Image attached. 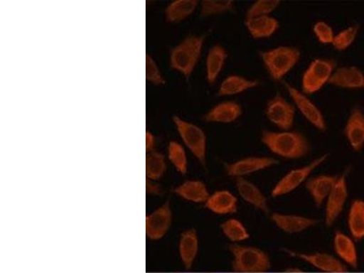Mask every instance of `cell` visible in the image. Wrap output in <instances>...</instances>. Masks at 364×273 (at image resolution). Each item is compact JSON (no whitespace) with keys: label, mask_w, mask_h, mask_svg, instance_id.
Instances as JSON below:
<instances>
[{"label":"cell","mask_w":364,"mask_h":273,"mask_svg":"<svg viewBox=\"0 0 364 273\" xmlns=\"http://www.w3.org/2000/svg\"><path fill=\"white\" fill-rule=\"evenodd\" d=\"M314 33L320 43L323 45H333L334 31L328 23L324 21H318L314 26Z\"/></svg>","instance_id":"cell-35"},{"label":"cell","mask_w":364,"mask_h":273,"mask_svg":"<svg viewBox=\"0 0 364 273\" xmlns=\"http://www.w3.org/2000/svg\"><path fill=\"white\" fill-rule=\"evenodd\" d=\"M242 109L235 102H223L211 108L203 116L205 122L215 123H232L242 116Z\"/></svg>","instance_id":"cell-22"},{"label":"cell","mask_w":364,"mask_h":273,"mask_svg":"<svg viewBox=\"0 0 364 273\" xmlns=\"http://www.w3.org/2000/svg\"><path fill=\"white\" fill-rule=\"evenodd\" d=\"M348 183L346 173L338 177L336 186L325 201L324 223L327 227L334 225L343 213L348 200Z\"/></svg>","instance_id":"cell-11"},{"label":"cell","mask_w":364,"mask_h":273,"mask_svg":"<svg viewBox=\"0 0 364 273\" xmlns=\"http://www.w3.org/2000/svg\"><path fill=\"white\" fill-rule=\"evenodd\" d=\"M174 193L193 203H205L210 197L206 185L200 181H185L174 188Z\"/></svg>","instance_id":"cell-24"},{"label":"cell","mask_w":364,"mask_h":273,"mask_svg":"<svg viewBox=\"0 0 364 273\" xmlns=\"http://www.w3.org/2000/svg\"><path fill=\"white\" fill-rule=\"evenodd\" d=\"M235 185L240 196L247 203L252 205V207L262 213H269L267 198L257 185L245 178H237Z\"/></svg>","instance_id":"cell-17"},{"label":"cell","mask_w":364,"mask_h":273,"mask_svg":"<svg viewBox=\"0 0 364 273\" xmlns=\"http://www.w3.org/2000/svg\"><path fill=\"white\" fill-rule=\"evenodd\" d=\"M199 2L196 0H176L166 9V18L168 22H178L193 14Z\"/></svg>","instance_id":"cell-28"},{"label":"cell","mask_w":364,"mask_h":273,"mask_svg":"<svg viewBox=\"0 0 364 273\" xmlns=\"http://www.w3.org/2000/svg\"><path fill=\"white\" fill-rule=\"evenodd\" d=\"M284 87L294 102L296 108L301 112V115L306 119L307 122L318 129V131H326L327 125L321 110L318 108L316 104L311 102L306 94L299 90L297 87L291 85L290 83L284 82Z\"/></svg>","instance_id":"cell-8"},{"label":"cell","mask_w":364,"mask_h":273,"mask_svg":"<svg viewBox=\"0 0 364 273\" xmlns=\"http://www.w3.org/2000/svg\"><path fill=\"white\" fill-rule=\"evenodd\" d=\"M204 36H188L181 43L172 48L171 66L188 77L200 60L204 44Z\"/></svg>","instance_id":"cell-4"},{"label":"cell","mask_w":364,"mask_h":273,"mask_svg":"<svg viewBox=\"0 0 364 273\" xmlns=\"http://www.w3.org/2000/svg\"><path fill=\"white\" fill-rule=\"evenodd\" d=\"M228 58V53L223 46L215 45L209 50L206 60V76L208 82H216L220 74L222 73L224 65Z\"/></svg>","instance_id":"cell-25"},{"label":"cell","mask_w":364,"mask_h":273,"mask_svg":"<svg viewBox=\"0 0 364 273\" xmlns=\"http://www.w3.org/2000/svg\"><path fill=\"white\" fill-rule=\"evenodd\" d=\"M205 207L218 215H229L238 210V199L230 191H217L210 195L209 199L205 203Z\"/></svg>","instance_id":"cell-21"},{"label":"cell","mask_w":364,"mask_h":273,"mask_svg":"<svg viewBox=\"0 0 364 273\" xmlns=\"http://www.w3.org/2000/svg\"><path fill=\"white\" fill-rule=\"evenodd\" d=\"M262 141L272 154L288 159L304 158L311 151L308 139L298 132L263 131Z\"/></svg>","instance_id":"cell-1"},{"label":"cell","mask_w":364,"mask_h":273,"mask_svg":"<svg viewBox=\"0 0 364 273\" xmlns=\"http://www.w3.org/2000/svg\"><path fill=\"white\" fill-rule=\"evenodd\" d=\"M146 190L149 194L159 195L162 193L161 188L159 185L155 184L154 181L149 180L146 182Z\"/></svg>","instance_id":"cell-37"},{"label":"cell","mask_w":364,"mask_h":273,"mask_svg":"<svg viewBox=\"0 0 364 273\" xmlns=\"http://www.w3.org/2000/svg\"><path fill=\"white\" fill-rule=\"evenodd\" d=\"M168 159L181 174L185 175L188 171L186 152L183 147L176 141H171L168 145Z\"/></svg>","instance_id":"cell-32"},{"label":"cell","mask_w":364,"mask_h":273,"mask_svg":"<svg viewBox=\"0 0 364 273\" xmlns=\"http://www.w3.org/2000/svg\"><path fill=\"white\" fill-rule=\"evenodd\" d=\"M338 177L339 176L320 175V176L309 178L305 183V187H306L308 193H310L315 206L320 208L325 203L336 186Z\"/></svg>","instance_id":"cell-19"},{"label":"cell","mask_w":364,"mask_h":273,"mask_svg":"<svg viewBox=\"0 0 364 273\" xmlns=\"http://www.w3.org/2000/svg\"><path fill=\"white\" fill-rule=\"evenodd\" d=\"M277 164L279 161L275 158L250 156L226 164L225 171L228 176L235 178H245L256 172L267 170Z\"/></svg>","instance_id":"cell-12"},{"label":"cell","mask_w":364,"mask_h":273,"mask_svg":"<svg viewBox=\"0 0 364 273\" xmlns=\"http://www.w3.org/2000/svg\"><path fill=\"white\" fill-rule=\"evenodd\" d=\"M344 135L353 151H362L364 147V112L359 107L350 112L344 128Z\"/></svg>","instance_id":"cell-15"},{"label":"cell","mask_w":364,"mask_h":273,"mask_svg":"<svg viewBox=\"0 0 364 273\" xmlns=\"http://www.w3.org/2000/svg\"><path fill=\"white\" fill-rule=\"evenodd\" d=\"M281 5L279 0H258L250 6L246 12V19L271 16Z\"/></svg>","instance_id":"cell-33"},{"label":"cell","mask_w":364,"mask_h":273,"mask_svg":"<svg viewBox=\"0 0 364 273\" xmlns=\"http://www.w3.org/2000/svg\"><path fill=\"white\" fill-rule=\"evenodd\" d=\"M336 70V63L326 58H316L311 61L304 71L301 79L302 92L314 94L330 83L331 76Z\"/></svg>","instance_id":"cell-5"},{"label":"cell","mask_w":364,"mask_h":273,"mask_svg":"<svg viewBox=\"0 0 364 273\" xmlns=\"http://www.w3.org/2000/svg\"><path fill=\"white\" fill-rule=\"evenodd\" d=\"M261 273H266V272H261Z\"/></svg>","instance_id":"cell-40"},{"label":"cell","mask_w":364,"mask_h":273,"mask_svg":"<svg viewBox=\"0 0 364 273\" xmlns=\"http://www.w3.org/2000/svg\"><path fill=\"white\" fill-rule=\"evenodd\" d=\"M352 236L336 232L333 237V249L337 258L347 266L353 269L358 268L359 255L358 250Z\"/></svg>","instance_id":"cell-16"},{"label":"cell","mask_w":364,"mask_h":273,"mask_svg":"<svg viewBox=\"0 0 364 273\" xmlns=\"http://www.w3.org/2000/svg\"><path fill=\"white\" fill-rule=\"evenodd\" d=\"M220 229L224 236L232 243L246 242L250 239L248 229L238 219H229L222 223Z\"/></svg>","instance_id":"cell-29"},{"label":"cell","mask_w":364,"mask_h":273,"mask_svg":"<svg viewBox=\"0 0 364 273\" xmlns=\"http://www.w3.org/2000/svg\"><path fill=\"white\" fill-rule=\"evenodd\" d=\"M146 77L155 85H164L165 80L161 73H159L157 65L152 60L149 55L146 57Z\"/></svg>","instance_id":"cell-36"},{"label":"cell","mask_w":364,"mask_h":273,"mask_svg":"<svg viewBox=\"0 0 364 273\" xmlns=\"http://www.w3.org/2000/svg\"><path fill=\"white\" fill-rule=\"evenodd\" d=\"M166 170L164 156L159 152L149 151L146 158V175L149 180L157 181L164 176Z\"/></svg>","instance_id":"cell-30"},{"label":"cell","mask_w":364,"mask_h":273,"mask_svg":"<svg viewBox=\"0 0 364 273\" xmlns=\"http://www.w3.org/2000/svg\"><path fill=\"white\" fill-rule=\"evenodd\" d=\"M200 240L197 230L188 229L182 232L178 242V255L185 269L193 268L199 253Z\"/></svg>","instance_id":"cell-20"},{"label":"cell","mask_w":364,"mask_h":273,"mask_svg":"<svg viewBox=\"0 0 364 273\" xmlns=\"http://www.w3.org/2000/svg\"><path fill=\"white\" fill-rule=\"evenodd\" d=\"M173 122L185 145L193 152L200 164L206 167L207 136L205 132L200 127L188 122L180 117H174Z\"/></svg>","instance_id":"cell-7"},{"label":"cell","mask_w":364,"mask_h":273,"mask_svg":"<svg viewBox=\"0 0 364 273\" xmlns=\"http://www.w3.org/2000/svg\"><path fill=\"white\" fill-rule=\"evenodd\" d=\"M328 157H329L328 154L321 155L320 157L314 159L308 165L289 171L272 188V196L273 198L284 196V195L295 191L296 188L300 187L304 182L306 183L311 174L320 167L321 165H323L327 161Z\"/></svg>","instance_id":"cell-6"},{"label":"cell","mask_w":364,"mask_h":273,"mask_svg":"<svg viewBox=\"0 0 364 273\" xmlns=\"http://www.w3.org/2000/svg\"><path fill=\"white\" fill-rule=\"evenodd\" d=\"M245 25L250 35L256 40L271 38L279 28V21L272 16L246 19Z\"/></svg>","instance_id":"cell-23"},{"label":"cell","mask_w":364,"mask_h":273,"mask_svg":"<svg viewBox=\"0 0 364 273\" xmlns=\"http://www.w3.org/2000/svg\"><path fill=\"white\" fill-rule=\"evenodd\" d=\"M271 220L282 232L297 234L316 226L318 220L314 218L282 213H271Z\"/></svg>","instance_id":"cell-14"},{"label":"cell","mask_w":364,"mask_h":273,"mask_svg":"<svg viewBox=\"0 0 364 273\" xmlns=\"http://www.w3.org/2000/svg\"><path fill=\"white\" fill-rule=\"evenodd\" d=\"M155 146V138L154 136L151 134V132L146 133V149L149 152L152 151V149L154 148Z\"/></svg>","instance_id":"cell-38"},{"label":"cell","mask_w":364,"mask_h":273,"mask_svg":"<svg viewBox=\"0 0 364 273\" xmlns=\"http://www.w3.org/2000/svg\"><path fill=\"white\" fill-rule=\"evenodd\" d=\"M259 81L247 79L240 75H230L220 83L218 95L222 97L238 95L258 86Z\"/></svg>","instance_id":"cell-26"},{"label":"cell","mask_w":364,"mask_h":273,"mask_svg":"<svg viewBox=\"0 0 364 273\" xmlns=\"http://www.w3.org/2000/svg\"><path fill=\"white\" fill-rule=\"evenodd\" d=\"M295 112V107L279 94L269 100L265 109L267 119L282 131H290L294 124Z\"/></svg>","instance_id":"cell-10"},{"label":"cell","mask_w":364,"mask_h":273,"mask_svg":"<svg viewBox=\"0 0 364 273\" xmlns=\"http://www.w3.org/2000/svg\"><path fill=\"white\" fill-rule=\"evenodd\" d=\"M200 14L203 17L224 14L234 11L232 0H204L200 5Z\"/></svg>","instance_id":"cell-31"},{"label":"cell","mask_w":364,"mask_h":273,"mask_svg":"<svg viewBox=\"0 0 364 273\" xmlns=\"http://www.w3.org/2000/svg\"><path fill=\"white\" fill-rule=\"evenodd\" d=\"M171 223L172 210L168 200L146 217V235L151 240H161L168 233Z\"/></svg>","instance_id":"cell-13"},{"label":"cell","mask_w":364,"mask_h":273,"mask_svg":"<svg viewBox=\"0 0 364 273\" xmlns=\"http://www.w3.org/2000/svg\"><path fill=\"white\" fill-rule=\"evenodd\" d=\"M350 236L355 240L364 239V200H354L350 204L347 219Z\"/></svg>","instance_id":"cell-27"},{"label":"cell","mask_w":364,"mask_h":273,"mask_svg":"<svg viewBox=\"0 0 364 273\" xmlns=\"http://www.w3.org/2000/svg\"><path fill=\"white\" fill-rule=\"evenodd\" d=\"M359 29L358 25H353L340 31L334 37L333 42L334 48L339 51L346 50L347 48H349L355 41L359 33Z\"/></svg>","instance_id":"cell-34"},{"label":"cell","mask_w":364,"mask_h":273,"mask_svg":"<svg viewBox=\"0 0 364 273\" xmlns=\"http://www.w3.org/2000/svg\"><path fill=\"white\" fill-rule=\"evenodd\" d=\"M285 272H290V273H301V272H302L304 271H302V269H300V268L290 267V268L285 269Z\"/></svg>","instance_id":"cell-39"},{"label":"cell","mask_w":364,"mask_h":273,"mask_svg":"<svg viewBox=\"0 0 364 273\" xmlns=\"http://www.w3.org/2000/svg\"><path fill=\"white\" fill-rule=\"evenodd\" d=\"M228 250L232 257V272L243 273L267 272L272 267L267 252L253 246L232 243Z\"/></svg>","instance_id":"cell-2"},{"label":"cell","mask_w":364,"mask_h":273,"mask_svg":"<svg viewBox=\"0 0 364 273\" xmlns=\"http://www.w3.org/2000/svg\"><path fill=\"white\" fill-rule=\"evenodd\" d=\"M329 84L341 89L363 90L364 73L355 66L336 68Z\"/></svg>","instance_id":"cell-18"},{"label":"cell","mask_w":364,"mask_h":273,"mask_svg":"<svg viewBox=\"0 0 364 273\" xmlns=\"http://www.w3.org/2000/svg\"><path fill=\"white\" fill-rule=\"evenodd\" d=\"M289 256L301 259L317 269L318 271L328 273H344L349 271L348 267L337 257L326 252H301L298 250L284 249Z\"/></svg>","instance_id":"cell-9"},{"label":"cell","mask_w":364,"mask_h":273,"mask_svg":"<svg viewBox=\"0 0 364 273\" xmlns=\"http://www.w3.org/2000/svg\"><path fill=\"white\" fill-rule=\"evenodd\" d=\"M262 60L269 76L279 81L294 70L301 58V51L291 46H279L272 50L262 51Z\"/></svg>","instance_id":"cell-3"}]
</instances>
